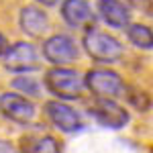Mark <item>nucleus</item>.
<instances>
[{
  "label": "nucleus",
  "instance_id": "nucleus-9",
  "mask_svg": "<svg viewBox=\"0 0 153 153\" xmlns=\"http://www.w3.org/2000/svg\"><path fill=\"white\" fill-rule=\"evenodd\" d=\"M19 23H21L23 33H27L29 37H41L43 33H47V29H49L47 14L41 8H35V6H25L21 10Z\"/></svg>",
  "mask_w": 153,
  "mask_h": 153
},
{
  "label": "nucleus",
  "instance_id": "nucleus-4",
  "mask_svg": "<svg viewBox=\"0 0 153 153\" xmlns=\"http://www.w3.org/2000/svg\"><path fill=\"white\" fill-rule=\"evenodd\" d=\"M0 112L12 123L27 125L35 118V104L29 98H25L23 94L6 92L0 96Z\"/></svg>",
  "mask_w": 153,
  "mask_h": 153
},
{
  "label": "nucleus",
  "instance_id": "nucleus-8",
  "mask_svg": "<svg viewBox=\"0 0 153 153\" xmlns=\"http://www.w3.org/2000/svg\"><path fill=\"white\" fill-rule=\"evenodd\" d=\"M45 114L53 123V127H57L63 133H78L84 127V120L80 117V112H76L71 106L63 104L59 100H51V102L45 104Z\"/></svg>",
  "mask_w": 153,
  "mask_h": 153
},
{
  "label": "nucleus",
  "instance_id": "nucleus-15",
  "mask_svg": "<svg viewBox=\"0 0 153 153\" xmlns=\"http://www.w3.org/2000/svg\"><path fill=\"white\" fill-rule=\"evenodd\" d=\"M131 4H135L137 8H143V10H149L151 6V0H129Z\"/></svg>",
  "mask_w": 153,
  "mask_h": 153
},
{
  "label": "nucleus",
  "instance_id": "nucleus-13",
  "mask_svg": "<svg viewBox=\"0 0 153 153\" xmlns=\"http://www.w3.org/2000/svg\"><path fill=\"white\" fill-rule=\"evenodd\" d=\"M127 37L129 41L139 49H153V31L147 25L135 23L127 27Z\"/></svg>",
  "mask_w": 153,
  "mask_h": 153
},
{
  "label": "nucleus",
  "instance_id": "nucleus-1",
  "mask_svg": "<svg viewBox=\"0 0 153 153\" xmlns=\"http://www.w3.org/2000/svg\"><path fill=\"white\" fill-rule=\"evenodd\" d=\"M45 86L53 96L63 98V100H76L82 96L84 80L76 70L70 68H51L45 71Z\"/></svg>",
  "mask_w": 153,
  "mask_h": 153
},
{
  "label": "nucleus",
  "instance_id": "nucleus-6",
  "mask_svg": "<svg viewBox=\"0 0 153 153\" xmlns=\"http://www.w3.org/2000/svg\"><path fill=\"white\" fill-rule=\"evenodd\" d=\"M43 55H45L47 61L55 63V65H65V63L76 61L80 51H78V45L74 43L71 37L53 35L43 43Z\"/></svg>",
  "mask_w": 153,
  "mask_h": 153
},
{
  "label": "nucleus",
  "instance_id": "nucleus-3",
  "mask_svg": "<svg viewBox=\"0 0 153 153\" xmlns=\"http://www.w3.org/2000/svg\"><path fill=\"white\" fill-rule=\"evenodd\" d=\"M86 88L98 98H114L125 92V84L117 71L110 70H92L84 78Z\"/></svg>",
  "mask_w": 153,
  "mask_h": 153
},
{
  "label": "nucleus",
  "instance_id": "nucleus-16",
  "mask_svg": "<svg viewBox=\"0 0 153 153\" xmlns=\"http://www.w3.org/2000/svg\"><path fill=\"white\" fill-rule=\"evenodd\" d=\"M0 153H14V149H12V145H10V143L0 141Z\"/></svg>",
  "mask_w": 153,
  "mask_h": 153
},
{
  "label": "nucleus",
  "instance_id": "nucleus-7",
  "mask_svg": "<svg viewBox=\"0 0 153 153\" xmlns=\"http://www.w3.org/2000/svg\"><path fill=\"white\" fill-rule=\"evenodd\" d=\"M90 114L108 129H123L129 123V112L110 98H98L90 108Z\"/></svg>",
  "mask_w": 153,
  "mask_h": 153
},
{
  "label": "nucleus",
  "instance_id": "nucleus-11",
  "mask_svg": "<svg viewBox=\"0 0 153 153\" xmlns=\"http://www.w3.org/2000/svg\"><path fill=\"white\" fill-rule=\"evenodd\" d=\"M61 16L70 27H82L92 19V10L86 0H63Z\"/></svg>",
  "mask_w": 153,
  "mask_h": 153
},
{
  "label": "nucleus",
  "instance_id": "nucleus-17",
  "mask_svg": "<svg viewBox=\"0 0 153 153\" xmlns=\"http://www.w3.org/2000/svg\"><path fill=\"white\" fill-rule=\"evenodd\" d=\"M6 49H8V43H6V39H4V35L0 33V57L6 53Z\"/></svg>",
  "mask_w": 153,
  "mask_h": 153
},
{
  "label": "nucleus",
  "instance_id": "nucleus-2",
  "mask_svg": "<svg viewBox=\"0 0 153 153\" xmlns=\"http://www.w3.org/2000/svg\"><path fill=\"white\" fill-rule=\"evenodd\" d=\"M84 49L86 53L96 61H102V63H112L118 61L123 55V45L120 41L114 39L108 33H102L98 29H90L86 35H84Z\"/></svg>",
  "mask_w": 153,
  "mask_h": 153
},
{
  "label": "nucleus",
  "instance_id": "nucleus-14",
  "mask_svg": "<svg viewBox=\"0 0 153 153\" xmlns=\"http://www.w3.org/2000/svg\"><path fill=\"white\" fill-rule=\"evenodd\" d=\"M12 88H16L19 92H23L27 96H39V82L33 80V78H27V76H21L12 82Z\"/></svg>",
  "mask_w": 153,
  "mask_h": 153
},
{
  "label": "nucleus",
  "instance_id": "nucleus-5",
  "mask_svg": "<svg viewBox=\"0 0 153 153\" xmlns=\"http://www.w3.org/2000/svg\"><path fill=\"white\" fill-rule=\"evenodd\" d=\"M39 65V53H37L35 45L21 41L14 43L12 47L6 49L4 53V68L10 71H33Z\"/></svg>",
  "mask_w": 153,
  "mask_h": 153
},
{
  "label": "nucleus",
  "instance_id": "nucleus-12",
  "mask_svg": "<svg viewBox=\"0 0 153 153\" xmlns=\"http://www.w3.org/2000/svg\"><path fill=\"white\" fill-rule=\"evenodd\" d=\"M23 153H61V145L51 135H29L21 141Z\"/></svg>",
  "mask_w": 153,
  "mask_h": 153
},
{
  "label": "nucleus",
  "instance_id": "nucleus-10",
  "mask_svg": "<svg viewBox=\"0 0 153 153\" xmlns=\"http://www.w3.org/2000/svg\"><path fill=\"white\" fill-rule=\"evenodd\" d=\"M98 10L100 16L114 29L129 27L131 23V10L120 0H98Z\"/></svg>",
  "mask_w": 153,
  "mask_h": 153
},
{
  "label": "nucleus",
  "instance_id": "nucleus-18",
  "mask_svg": "<svg viewBox=\"0 0 153 153\" xmlns=\"http://www.w3.org/2000/svg\"><path fill=\"white\" fill-rule=\"evenodd\" d=\"M39 4H45V6H53V4H57L59 0H37Z\"/></svg>",
  "mask_w": 153,
  "mask_h": 153
}]
</instances>
